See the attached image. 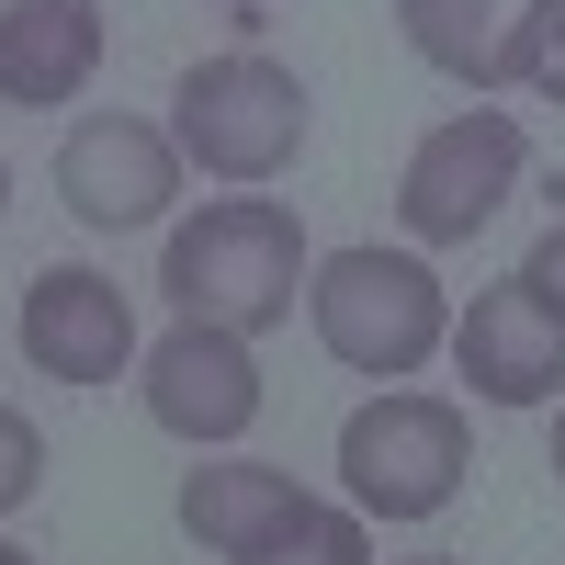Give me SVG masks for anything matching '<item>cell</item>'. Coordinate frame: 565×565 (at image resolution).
Instances as JSON below:
<instances>
[{
	"instance_id": "7c38bea8",
	"label": "cell",
	"mask_w": 565,
	"mask_h": 565,
	"mask_svg": "<svg viewBox=\"0 0 565 565\" xmlns=\"http://www.w3.org/2000/svg\"><path fill=\"white\" fill-rule=\"evenodd\" d=\"M295 498H306V487L282 476V463H193V476H181V532H193L204 554H238V543H260Z\"/></svg>"
},
{
	"instance_id": "8992f818",
	"label": "cell",
	"mask_w": 565,
	"mask_h": 565,
	"mask_svg": "<svg viewBox=\"0 0 565 565\" xmlns=\"http://www.w3.org/2000/svg\"><path fill=\"white\" fill-rule=\"evenodd\" d=\"M181 193V136L148 125V114H79L57 136V204L79 226H103V238H125V226H159Z\"/></svg>"
},
{
	"instance_id": "3957f363",
	"label": "cell",
	"mask_w": 565,
	"mask_h": 565,
	"mask_svg": "<svg viewBox=\"0 0 565 565\" xmlns=\"http://www.w3.org/2000/svg\"><path fill=\"white\" fill-rule=\"evenodd\" d=\"M170 136H181V159H193L204 181H282L306 159V79L282 68V57H204V68H181L170 90Z\"/></svg>"
},
{
	"instance_id": "2e32d148",
	"label": "cell",
	"mask_w": 565,
	"mask_h": 565,
	"mask_svg": "<svg viewBox=\"0 0 565 565\" xmlns=\"http://www.w3.org/2000/svg\"><path fill=\"white\" fill-rule=\"evenodd\" d=\"M521 282H543V306H565V226H543V249L521 260Z\"/></svg>"
},
{
	"instance_id": "8fae6325",
	"label": "cell",
	"mask_w": 565,
	"mask_h": 565,
	"mask_svg": "<svg viewBox=\"0 0 565 565\" xmlns=\"http://www.w3.org/2000/svg\"><path fill=\"white\" fill-rule=\"evenodd\" d=\"M396 34L430 57L441 79H463L487 103L509 79V34H521V0H396Z\"/></svg>"
},
{
	"instance_id": "ba28073f",
	"label": "cell",
	"mask_w": 565,
	"mask_h": 565,
	"mask_svg": "<svg viewBox=\"0 0 565 565\" xmlns=\"http://www.w3.org/2000/svg\"><path fill=\"white\" fill-rule=\"evenodd\" d=\"M452 362L487 407H543V396H565V306H543V282L509 271L452 317Z\"/></svg>"
},
{
	"instance_id": "9c48e42d",
	"label": "cell",
	"mask_w": 565,
	"mask_h": 565,
	"mask_svg": "<svg viewBox=\"0 0 565 565\" xmlns=\"http://www.w3.org/2000/svg\"><path fill=\"white\" fill-rule=\"evenodd\" d=\"M12 328H23V362L57 373V385H114V373L136 362V306H125V282H114V271H79V260L34 271Z\"/></svg>"
},
{
	"instance_id": "52a82bcc",
	"label": "cell",
	"mask_w": 565,
	"mask_h": 565,
	"mask_svg": "<svg viewBox=\"0 0 565 565\" xmlns=\"http://www.w3.org/2000/svg\"><path fill=\"white\" fill-rule=\"evenodd\" d=\"M136 396H148V418L170 441H238L249 418H260V362L238 328H204V317H181L170 340L136 362Z\"/></svg>"
},
{
	"instance_id": "6da1fadb",
	"label": "cell",
	"mask_w": 565,
	"mask_h": 565,
	"mask_svg": "<svg viewBox=\"0 0 565 565\" xmlns=\"http://www.w3.org/2000/svg\"><path fill=\"white\" fill-rule=\"evenodd\" d=\"M306 271H317L306 260V226H295V204H271V193L204 204L193 226H170V260H159L170 306L204 317V328H238V340H260V328L295 317Z\"/></svg>"
},
{
	"instance_id": "7a4b0ae2",
	"label": "cell",
	"mask_w": 565,
	"mask_h": 565,
	"mask_svg": "<svg viewBox=\"0 0 565 565\" xmlns=\"http://www.w3.org/2000/svg\"><path fill=\"white\" fill-rule=\"evenodd\" d=\"M306 317H317V340L328 362H351V373H418L441 340H452V306H441V271L418 260V249H328L306 271Z\"/></svg>"
},
{
	"instance_id": "30bf717a",
	"label": "cell",
	"mask_w": 565,
	"mask_h": 565,
	"mask_svg": "<svg viewBox=\"0 0 565 565\" xmlns=\"http://www.w3.org/2000/svg\"><path fill=\"white\" fill-rule=\"evenodd\" d=\"M90 68H103V12L90 0H12L0 12V103H79Z\"/></svg>"
},
{
	"instance_id": "9a60e30c",
	"label": "cell",
	"mask_w": 565,
	"mask_h": 565,
	"mask_svg": "<svg viewBox=\"0 0 565 565\" xmlns=\"http://www.w3.org/2000/svg\"><path fill=\"white\" fill-rule=\"evenodd\" d=\"M34 487H45V441H34L23 407H0V509H23Z\"/></svg>"
},
{
	"instance_id": "5bb4252c",
	"label": "cell",
	"mask_w": 565,
	"mask_h": 565,
	"mask_svg": "<svg viewBox=\"0 0 565 565\" xmlns=\"http://www.w3.org/2000/svg\"><path fill=\"white\" fill-rule=\"evenodd\" d=\"M509 79L532 103H565V0H521V34H509Z\"/></svg>"
},
{
	"instance_id": "5b68a950",
	"label": "cell",
	"mask_w": 565,
	"mask_h": 565,
	"mask_svg": "<svg viewBox=\"0 0 565 565\" xmlns=\"http://www.w3.org/2000/svg\"><path fill=\"white\" fill-rule=\"evenodd\" d=\"M521 170H532V136H521V114H498V103H463V114H441V125L407 148V181H396L407 238H430V249L476 238V226H487L509 193H521Z\"/></svg>"
},
{
	"instance_id": "277c9868",
	"label": "cell",
	"mask_w": 565,
	"mask_h": 565,
	"mask_svg": "<svg viewBox=\"0 0 565 565\" xmlns=\"http://www.w3.org/2000/svg\"><path fill=\"white\" fill-rule=\"evenodd\" d=\"M476 476V441H463V407L452 396H418L385 385L373 407H351L340 430V487L373 509V521H441Z\"/></svg>"
},
{
	"instance_id": "ac0fdd59",
	"label": "cell",
	"mask_w": 565,
	"mask_h": 565,
	"mask_svg": "<svg viewBox=\"0 0 565 565\" xmlns=\"http://www.w3.org/2000/svg\"><path fill=\"white\" fill-rule=\"evenodd\" d=\"M0 565H34V554H23V543H0Z\"/></svg>"
},
{
	"instance_id": "ffe728a7",
	"label": "cell",
	"mask_w": 565,
	"mask_h": 565,
	"mask_svg": "<svg viewBox=\"0 0 565 565\" xmlns=\"http://www.w3.org/2000/svg\"><path fill=\"white\" fill-rule=\"evenodd\" d=\"M407 565H452V554H407Z\"/></svg>"
},
{
	"instance_id": "e0dca14e",
	"label": "cell",
	"mask_w": 565,
	"mask_h": 565,
	"mask_svg": "<svg viewBox=\"0 0 565 565\" xmlns=\"http://www.w3.org/2000/svg\"><path fill=\"white\" fill-rule=\"evenodd\" d=\"M554 476H565V418H554Z\"/></svg>"
},
{
	"instance_id": "4fadbf2b",
	"label": "cell",
	"mask_w": 565,
	"mask_h": 565,
	"mask_svg": "<svg viewBox=\"0 0 565 565\" xmlns=\"http://www.w3.org/2000/svg\"><path fill=\"white\" fill-rule=\"evenodd\" d=\"M226 565H373V554H362V521H351V509L295 498V509H282V521H271L260 543H238Z\"/></svg>"
},
{
	"instance_id": "d6986e66",
	"label": "cell",
	"mask_w": 565,
	"mask_h": 565,
	"mask_svg": "<svg viewBox=\"0 0 565 565\" xmlns=\"http://www.w3.org/2000/svg\"><path fill=\"white\" fill-rule=\"evenodd\" d=\"M0 215H12V170H0Z\"/></svg>"
}]
</instances>
